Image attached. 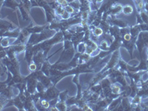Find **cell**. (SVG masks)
<instances>
[{
    "instance_id": "9c48e42d",
    "label": "cell",
    "mask_w": 148,
    "mask_h": 111,
    "mask_svg": "<svg viewBox=\"0 0 148 111\" xmlns=\"http://www.w3.org/2000/svg\"><path fill=\"white\" fill-rule=\"evenodd\" d=\"M36 67H37V65L35 62L32 63V64H30V65H29V69H30V71H36Z\"/></svg>"
},
{
    "instance_id": "7a4b0ae2",
    "label": "cell",
    "mask_w": 148,
    "mask_h": 111,
    "mask_svg": "<svg viewBox=\"0 0 148 111\" xmlns=\"http://www.w3.org/2000/svg\"><path fill=\"white\" fill-rule=\"evenodd\" d=\"M5 7L10 8L15 10L16 8H18L19 5L16 2L15 0H5Z\"/></svg>"
},
{
    "instance_id": "8992f818",
    "label": "cell",
    "mask_w": 148,
    "mask_h": 111,
    "mask_svg": "<svg viewBox=\"0 0 148 111\" xmlns=\"http://www.w3.org/2000/svg\"><path fill=\"white\" fill-rule=\"evenodd\" d=\"M64 10H65L66 12L69 13L70 14H74V8L70 5H67L66 7H64Z\"/></svg>"
},
{
    "instance_id": "7c38bea8",
    "label": "cell",
    "mask_w": 148,
    "mask_h": 111,
    "mask_svg": "<svg viewBox=\"0 0 148 111\" xmlns=\"http://www.w3.org/2000/svg\"><path fill=\"white\" fill-rule=\"evenodd\" d=\"M145 53H146L147 56H148V47L145 48Z\"/></svg>"
},
{
    "instance_id": "4fadbf2b",
    "label": "cell",
    "mask_w": 148,
    "mask_h": 111,
    "mask_svg": "<svg viewBox=\"0 0 148 111\" xmlns=\"http://www.w3.org/2000/svg\"><path fill=\"white\" fill-rule=\"evenodd\" d=\"M147 61L148 62V56H147Z\"/></svg>"
},
{
    "instance_id": "3957f363",
    "label": "cell",
    "mask_w": 148,
    "mask_h": 111,
    "mask_svg": "<svg viewBox=\"0 0 148 111\" xmlns=\"http://www.w3.org/2000/svg\"><path fill=\"white\" fill-rule=\"evenodd\" d=\"M10 37L2 36V40H1V46L2 48H7L10 46Z\"/></svg>"
},
{
    "instance_id": "277c9868",
    "label": "cell",
    "mask_w": 148,
    "mask_h": 111,
    "mask_svg": "<svg viewBox=\"0 0 148 111\" xmlns=\"http://www.w3.org/2000/svg\"><path fill=\"white\" fill-rule=\"evenodd\" d=\"M133 11V8L132 7L131 5H125V6H123L122 8V13L125 15H130L131 14Z\"/></svg>"
},
{
    "instance_id": "ba28073f",
    "label": "cell",
    "mask_w": 148,
    "mask_h": 111,
    "mask_svg": "<svg viewBox=\"0 0 148 111\" xmlns=\"http://www.w3.org/2000/svg\"><path fill=\"white\" fill-rule=\"evenodd\" d=\"M41 104H42V106L45 108H48L49 106H50V105H49V102L47 101H46V100H42V101H41Z\"/></svg>"
},
{
    "instance_id": "30bf717a",
    "label": "cell",
    "mask_w": 148,
    "mask_h": 111,
    "mask_svg": "<svg viewBox=\"0 0 148 111\" xmlns=\"http://www.w3.org/2000/svg\"><path fill=\"white\" fill-rule=\"evenodd\" d=\"M144 10L145 11H148V1H147L145 3V6H144Z\"/></svg>"
},
{
    "instance_id": "8fae6325",
    "label": "cell",
    "mask_w": 148,
    "mask_h": 111,
    "mask_svg": "<svg viewBox=\"0 0 148 111\" xmlns=\"http://www.w3.org/2000/svg\"><path fill=\"white\" fill-rule=\"evenodd\" d=\"M103 1H104V0H95V5H96V4H101V3H102L103 2Z\"/></svg>"
},
{
    "instance_id": "52a82bcc",
    "label": "cell",
    "mask_w": 148,
    "mask_h": 111,
    "mask_svg": "<svg viewBox=\"0 0 148 111\" xmlns=\"http://www.w3.org/2000/svg\"><path fill=\"white\" fill-rule=\"evenodd\" d=\"M140 27L141 29V31H148V23L145 24V23H142V24H139Z\"/></svg>"
},
{
    "instance_id": "6da1fadb",
    "label": "cell",
    "mask_w": 148,
    "mask_h": 111,
    "mask_svg": "<svg viewBox=\"0 0 148 111\" xmlns=\"http://www.w3.org/2000/svg\"><path fill=\"white\" fill-rule=\"evenodd\" d=\"M136 46L141 56L142 51L148 47V31H141L140 33L136 42Z\"/></svg>"
},
{
    "instance_id": "5bb4252c",
    "label": "cell",
    "mask_w": 148,
    "mask_h": 111,
    "mask_svg": "<svg viewBox=\"0 0 148 111\" xmlns=\"http://www.w3.org/2000/svg\"><path fill=\"white\" fill-rule=\"evenodd\" d=\"M88 1H89V2H92L93 0H88Z\"/></svg>"
},
{
    "instance_id": "5b68a950",
    "label": "cell",
    "mask_w": 148,
    "mask_h": 111,
    "mask_svg": "<svg viewBox=\"0 0 148 111\" xmlns=\"http://www.w3.org/2000/svg\"><path fill=\"white\" fill-rule=\"evenodd\" d=\"M112 92H113V93H114V94H119V93L121 92V89H120V88L118 85L113 84V85L112 86Z\"/></svg>"
}]
</instances>
